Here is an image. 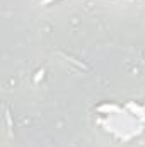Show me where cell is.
<instances>
[{
  "instance_id": "cell-1",
  "label": "cell",
  "mask_w": 145,
  "mask_h": 147,
  "mask_svg": "<svg viewBox=\"0 0 145 147\" xmlns=\"http://www.w3.org/2000/svg\"><path fill=\"white\" fill-rule=\"evenodd\" d=\"M50 2H53V0H43V3H50Z\"/></svg>"
}]
</instances>
